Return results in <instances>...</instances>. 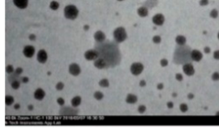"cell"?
<instances>
[{
  "label": "cell",
  "instance_id": "6da1fadb",
  "mask_svg": "<svg viewBox=\"0 0 219 130\" xmlns=\"http://www.w3.org/2000/svg\"><path fill=\"white\" fill-rule=\"evenodd\" d=\"M191 52L190 48H185L184 46H182V48H179L175 52L174 61L177 64H182L186 62L187 58L186 57H191Z\"/></svg>",
  "mask_w": 219,
  "mask_h": 130
},
{
  "label": "cell",
  "instance_id": "7a4b0ae2",
  "mask_svg": "<svg viewBox=\"0 0 219 130\" xmlns=\"http://www.w3.org/2000/svg\"><path fill=\"white\" fill-rule=\"evenodd\" d=\"M78 15V10L75 5H70L65 7L64 15L65 17L70 20H74Z\"/></svg>",
  "mask_w": 219,
  "mask_h": 130
},
{
  "label": "cell",
  "instance_id": "3957f363",
  "mask_svg": "<svg viewBox=\"0 0 219 130\" xmlns=\"http://www.w3.org/2000/svg\"><path fill=\"white\" fill-rule=\"evenodd\" d=\"M113 36L114 40L118 43H121L126 40L127 34L126 30L123 27H118L114 31Z\"/></svg>",
  "mask_w": 219,
  "mask_h": 130
},
{
  "label": "cell",
  "instance_id": "277c9868",
  "mask_svg": "<svg viewBox=\"0 0 219 130\" xmlns=\"http://www.w3.org/2000/svg\"><path fill=\"white\" fill-rule=\"evenodd\" d=\"M143 69H144V66L139 62L133 63L130 66V72L134 76L139 75L143 72Z\"/></svg>",
  "mask_w": 219,
  "mask_h": 130
},
{
  "label": "cell",
  "instance_id": "5b68a950",
  "mask_svg": "<svg viewBox=\"0 0 219 130\" xmlns=\"http://www.w3.org/2000/svg\"><path fill=\"white\" fill-rule=\"evenodd\" d=\"M84 57L87 60H96L99 57V54L97 51L94 49L87 50L84 53Z\"/></svg>",
  "mask_w": 219,
  "mask_h": 130
},
{
  "label": "cell",
  "instance_id": "8992f818",
  "mask_svg": "<svg viewBox=\"0 0 219 130\" xmlns=\"http://www.w3.org/2000/svg\"><path fill=\"white\" fill-rule=\"evenodd\" d=\"M69 73L74 76H78L81 73V69L80 66L76 64V63H73L70 64L69 66Z\"/></svg>",
  "mask_w": 219,
  "mask_h": 130
},
{
  "label": "cell",
  "instance_id": "52a82bcc",
  "mask_svg": "<svg viewBox=\"0 0 219 130\" xmlns=\"http://www.w3.org/2000/svg\"><path fill=\"white\" fill-rule=\"evenodd\" d=\"M182 69L184 73L186 74L187 76H193L195 73V69L193 68V65L190 64V63H186L182 67Z\"/></svg>",
  "mask_w": 219,
  "mask_h": 130
},
{
  "label": "cell",
  "instance_id": "ba28073f",
  "mask_svg": "<svg viewBox=\"0 0 219 130\" xmlns=\"http://www.w3.org/2000/svg\"><path fill=\"white\" fill-rule=\"evenodd\" d=\"M35 49L32 46H26L23 49V54L26 58H31L35 54Z\"/></svg>",
  "mask_w": 219,
  "mask_h": 130
},
{
  "label": "cell",
  "instance_id": "9c48e42d",
  "mask_svg": "<svg viewBox=\"0 0 219 130\" xmlns=\"http://www.w3.org/2000/svg\"><path fill=\"white\" fill-rule=\"evenodd\" d=\"M37 59L39 63L45 64L48 60V54L45 49L39 50L37 54Z\"/></svg>",
  "mask_w": 219,
  "mask_h": 130
},
{
  "label": "cell",
  "instance_id": "30bf717a",
  "mask_svg": "<svg viewBox=\"0 0 219 130\" xmlns=\"http://www.w3.org/2000/svg\"><path fill=\"white\" fill-rule=\"evenodd\" d=\"M152 22L154 24L157 26H162L165 23V17L161 14H157L155 15L152 18Z\"/></svg>",
  "mask_w": 219,
  "mask_h": 130
},
{
  "label": "cell",
  "instance_id": "8fae6325",
  "mask_svg": "<svg viewBox=\"0 0 219 130\" xmlns=\"http://www.w3.org/2000/svg\"><path fill=\"white\" fill-rule=\"evenodd\" d=\"M94 65L96 68L99 69H105L107 65V61L102 58H98L96 60H94Z\"/></svg>",
  "mask_w": 219,
  "mask_h": 130
},
{
  "label": "cell",
  "instance_id": "7c38bea8",
  "mask_svg": "<svg viewBox=\"0 0 219 130\" xmlns=\"http://www.w3.org/2000/svg\"><path fill=\"white\" fill-rule=\"evenodd\" d=\"M191 58L192 60L196 62H199L202 60V54L200 51L194 49L191 52Z\"/></svg>",
  "mask_w": 219,
  "mask_h": 130
},
{
  "label": "cell",
  "instance_id": "4fadbf2b",
  "mask_svg": "<svg viewBox=\"0 0 219 130\" xmlns=\"http://www.w3.org/2000/svg\"><path fill=\"white\" fill-rule=\"evenodd\" d=\"M45 95H46V93L45 92V90L41 88L37 89L34 92L35 99L38 101L42 100L44 98H45Z\"/></svg>",
  "mask_w": 219,
  "mask_h": 130
},
{
  "label": "cell",
  "instance_id": "5bb4252c",
  "mask_svg": "<svg viewBox=\"0 0 219 130\" xmlns=\"http://www.w3.org/2000/svg\"><path fill=\"white\" fill-rule=\"evenodd\" d=\"M14 5L20 9H25L28 6L29 0H13Z\"/></svg>",
  "mask_w": 219,
  "mask_h": 130
},
{
  "label": "cell",
  "instance_id": "9a60e30c",
  "mask_svg": "<svg viewBox=\"0 0 219 130\" xmlns=\"http://www.w3.org/2000/svg\"><path fill=\"white\" fill-rule=\"evenodd\" d=\"M94 40L98 42H103L105 40L106 36L105 33L102 31H97L94 35Z\"/></svg>",
  "mask_w": 219,
  "mask_h": 130
},
{
  "label": "cell",
  "instance_id": "2e32d148",
  "mask_svg": "<svg viewBox=\"0 0 219 130\" xmlns=\"http://www.w3.org/2000/svg\"><path fill=\"white\" fill-rule=\"evenodd\" d=\"M126 103L128 104H135L138 101V97L133 94H129L126 97Z\"/></svg>",
  "mask_w": 219,
  "mask_h": 130
},
{
  "label": "cell",
  "instance_id": "e0dca14e",
  "mask_svg": "<svg viewBox=\"0 0 219 130\" xmlns=\"http://www.w3.org/2000/svg\"><path fill=\"white\" fill-rule=\"evenodd\" d=\"M138 14L140 17H144L148 15L149 10L146 7H141L138 9Z\"/></svg>",
  "mask_w": 219,
  "mask_h": 130
},
{
  "label": "cell",
  "instance_id": "ac0fdd59",
  "mask_svg": "<svg viewBox=\"0 0 219 130\" xmlns=\"http://www.w3.org/2000/svg\"><path fill=\"white\" fill-rule=\"evenodd\" d=\"M81 101H82V98L78 96L74 97L73 99H71V103L73 107H78V106L81 104Z\"/></svg>",
  "mask_w": 219,
  "mask_h": 130
},
{
  "label": "cell",
  "instance_id": "d6986e66",
  "mask_svg": "<svg viewBox=\"0 0 219 130\" xmlns=\"http://www.w3.org/2000/svg\"><path fill=\"white\" fill-rule=\"evenodd\" d=\"M176 42L179 46H185L186 42V38L182 35H178L176 38Z\"/></svg>",
  "mask_w": 219,
  "mask_h": 130
},
{
  "label": "cell",
  "instance_id": "ffe728a7",
  "mask_svg": "<svg viewBox=\"0 0 219 130\" xmlns=\"http://www.w3.org/2000/svg\"><path fill=\"white\" fill-rule=\"evenodd\" d=\"M98 84L100 86H101V87L107 88V87H109V81L108 80H107V79L103 78V79H102V80L99 81Z\"/></svg>",
  "mask_w": 219,
  "mask_h": 130
},
{
  "label": "cell",
  "instance_id": "44dd1931",
  "mask_svg": "<svg viewBox=\"0 0 219 130\" xmlns=\"http://www.w3.org/2000/svg\"><path fill=\"white\" fill-rule=\"evenodd\" d=\"M14 103V99L12 96L7 95L5 96V105L7 106H10Z\"/></svg>",
  "mask_w": 219,
  "mask_h": 130
},
{
  "label": "cell",
  "instance_id": "7402d4cb",
  "mask_svg": "<svg viewBox=\"0 0 219 130\" xmlns=\"http://www.w3.org/2000/svg\"><path fill=\"white\" fill-rule=\"evenodd\" d=\"M94 99H96L98 101H100V100H102L103 98V94L102 92H100V91H97L95 92L94 93V95H93Z\"/></svg>",
  "mask_w": 219,
  "mask_h": 130
},
{
  "label": "cell",
  "instance_id": "603a6c76",
  "mask_svg": "<svg viewBox=\"0 0 219 130\" xmlns=\"http://www.w3.org/2000/svg\"><path fill=\"white\" fill-rule=\"evenodd\" d=\"M20 85H21V84H20V81H18V80H16L12 81V83H11L12 88L14 90L18 89L19 88Z\"/></svg>",
  "mask_w": 219,
  "mask_h": 130
},
{
  "label": "cell",
  "instance_id": "cb8c5ba5",
  "mask_svg": "<svg viewBox=\"0 0 219 130\" xmlns=\"http://www.w3.org/2000/svg\"><path fill=\"white\" fill-rule=\"evenodd\" d=\"M50 7L51 9H52L53 10H56L59 8V3L57 1H51L50 3Z\"/></svg>",
  "mask_w": 219,
  "mask_h": 130
},
{
  "label": "cell",
  "instance_id": "d4e9b609",
  "mask_svg": "<svg viewBox=\"0 0 219 130\" xmlns=\"http://www.w3.org/2000/svg\"><path fill=\"white\" fill-rule=\"evenodd\" d=\"M179 108H180V110L182 113H185V112H186L187 111H188V106L185 103H182V104L180 105Z\"/></svg>",
  "mask_w": 219,
  "mask_h": 130
},
{
  "label": "cell",
  "instance_id": "484cf974",
  "mask_svg": "<svg viewBox=\"0 0 219 130\" xmlns=\"http://www.w3.org/2000/svg\"><path fill=\"white\" fill-rule=\"evenodd\" d=\"M5 70H6V73L7 74H12L13 73L14 71V67L12 65H8L7 67H6V69H5Z\"/></svg>",
  "mask_w": 219,
  "mask_h": 130
},
{
  "label": "cell",
  "instance_id": "4316f807",
  "mask_svg": "<svg viewBox=\"0 0 219 130\" xmlns=\"http://www.w3.org/2000/svg\"><path fill=\"white\" fill-rule=\"evenodd\" d=\"M218 11L216 10V9H213L212 10V12H210V17H212V18H217L218 17Z\"/></svg>",
  "mask_w": 219,
  "mask_h": 130
},
{
  "label": "cell",
  "instance_id": "83f0119b",
  "mask_svg": "<svg viewBox=\"0 0 219 130\" xmlns=\"http://www.w3.org/2000/svg\"><path fill=\"white\" fill-rule=\"evenodd\" d=\"M64 87V84L62 82H61V81L58 82L57 84V85H56V86H55V88H56V89L57 90H63Z\"/></svg>",
  "mask_w": 219,
  "mask_h": 130
},
{
  "label": "cell",
  "instance_id": "f1b7e54d",
  "mask_svg": "<svg viewBox=\"0 0 219 130\" xmlns=\"http://www.w3.org/2000/svg\"><path fill=\"white\" fill-rule=\"evenodd\" d=\"M138 111L139 113H143L146 111V106L145 105L139 106V107L138 108Z\"/></svg>",
  "mask_w": 219,
  "mask_h": 130
},
{
  "label": "cell",
  "instance_id": "f546056e",
  "mask_svg": "<svg viewBox=\"0 0 219 130\" xmlns=\"http://www.w3.org/2000/svg\"><path fill=\"white\" fill-rule=\"evenodd\" d=\"M152 41L154 43H156V44H159V43H160L161 41V38L160 36H159V35H156V36H154L153 37Z\"/></svg>",
  "mask_w": 219,
  "mask_h": 130
},
{
  "label": "cell",
  "instance_id": "4dcf8cb0",
  "mask_svg": "<svg viewBox=\"0 0 219 130\" xmlns=\"http://www.w3.org/2000/svg\"><path fill=\"white\" fill-rule=\"evenodd\" d=\"M212 80H213V81H218V80H219V73H217V72L214 73L212 74Z\"/></svg>",
  "mask_w": 219,
  "mask_h": 130
},
{
  "label": "cell",
  "instance_id": "1f68e13d",
  "mask_svg": "<svg viewBox=\"0 0 219 130\" xmlns=\"http://www.w3.org/2000/svg\"><path fill=\"white\" fill-rule=\"evenodd\" d=\"M57 103L61 106H63L65 104V101L62 97H59L57 99Z\"/></svg>",
  "mask_w": 219,
  "mask_h": 130
},
{
  "label": "cell",
  "instance_id": "d6a6232c",
  "mask_svg": "<svg viewBox=\"0 0 219 130\" xmlns=\"http://www.w3.org/2000/svg\"><path fill=\"white\" fill-rule=\"evenodd\" d=\"M160 64H161L162 67H166V65H168V60H166V59L164 58V59H162V60H161Z\"/></svg>",
  "mask_w": 219,
  "mask_h": 130
},
{
  "label": "cell",
  "instance_id": "836d02e7",
  "mask_svg": "<svg viewBox=\"0 0 219 130\" xmlns=\"http://www.w3.org/2000/svg\"><path fill=\"white\" fill-rule=\"evenodd\" d=\"M176 79L179 81H181L183 80V76L181 73H177L176 75Z\"/></svg>",
  "mask_w": 219,
  "mask_h": 130
},
{
  "label": "cell",
  "instance_id": "e575fe53",
  "mask_svg": "<svg viewBox=\"0 0 219 130\" xmlns=\"http://www.w3.org/2000/svg\"><path fill=\"white\" fill-rule=\"evenodd\" d=\"M23 72V69L21 68H16L15 70V73L17 74V75H19V74H21Z\"/></svg>",
  "mask_w": 219,
  "mask_h": 130
},
{
  "label": "cell",
  "instance_id": "d590c367",
  "mask_svg": "<svg viewBox=\"0 0 219 130\" xmlns=\"http://www.w3.org/2000/svg\"><path fill=\"white\" fill-rule=\"evenodd\" d=\"M21 81L23 83V84H27L28 82L29 81V78L28 77H22L21 78Z\"/></svg>",
  "mask_w": 219,
  "mask_h": 130
},
{
  "label": "cell",
  "instance_id": "8d00e7d4",
  "mask_svg": "<svg viewBox=\"0 0 219 130\" xmlns=\"http://www.w3.org/2000/svg\"><path fill=\"white\" fill-rule=\"evenodd\" d=\"M208 3H209L208 0H201L200 2H199L201 6H206L208 5Z\"/></svg>",
  "mask_w": 219,
  "mask_h": 130
},
{
  "label": "cell",
  "instance_id": "74e56055",
  "mask_svg": "<svg viewBox=\"0 0 219 130\" xmlns=\"http://www.w3.org/2000/svg\"><path fill=\"white\" fill-rule=\"evenodd\" d=\"M213 58L216 60H219V50L215 51L213 53Z\"/></svg>",
  "mask_w": 219,
  "mask_h": 130
},
{
  "label": "cell",
  "instance_id": "f35d334b",
  "mask_svg": "<svg viewBox=\"0 0 219 130\" xmlns=\"http://www.w3.org/2000/svg\"><path fill=\"white\" fill-rule=\"evenodd\" d=\"M146 81L145 80H141L139 82V86H141V87H144L146 86Z\"/></svg>",
  "mask_w": 219,
  "mask_h": 130
},
{
  "label": "cell",
  "instance_id": "ab89813d",
  "mask_svg": "<svg viewBox=\"0 0 219 130\" xmlns=\"http://www.w3.org/2000/svg\"><path fill=\"white\" fill-rule=\"evenodd\" d=\"M29 38H30V40L34 41L35 40V38H36V36H35L34 34H31L29 36Z\"/></svg>",
  "mask_w": 219,
  "mask_h": 130
},
{
  "label": "cell",
  "instance_id": "60d3db41",
  "mask_svg": "<svg viewBox=\"0 0 219 130\" xmlns=\"http://www.w3.org/2000/svg\"><path fill=\"white\" fill-rule=\"evenodd\" d=\"M204 52L206 53H209L210 52H211V49L209 48L208 46H206V47H205V48H204Z\"/></svg>",
  "mask_w": 219,
  "mask_h": 130
},
{
  "label": "cell",
  "instance_id": "b9f144b4",
  "mask_svg": "<svg viewBox=\"0 0 219 130\" xmlns=\"http://www.w3.org/2000/svg\"><path fill=\"white\" fill-rule=\"evenodd\" d=\"M163 87H164V85H163V84H161V83H160V84H159L157 85V89H159V90H162L163 89Z\"/></svg>",
  "mask_w": 219,
  "mask_h": 130
},
{
  "label": "cell",
  "instance_id": "7bdbcfd3",
  "mask_svg": "<svg viewBox=\"0 0 219 130\" xmlns=\"http://www.w3.org/2000/svg\"><path fill=\"white\" fill-rule=\"evenodd\" d=\"M167 106H168V108H172L174 107V103H172V102H168V103H167Z\"/></svg>",
  "mask_w": 219,
  "mask_h": 130
},
{
  "label": "cell",
  "instance_id": "ee69618b",
  "mask_svg": "<svg viewBox=\"0 0 219 130\" xmlns=\"http://www.w3.org/2000/svg\"><path fill=\"white\" fill-rule=\"evenodd\" d=\"M14 108L15 110H19L20 108H21V105H20L19 103H15V105L14 106Z\"/></svg>",
  "mask_w": 219,
  "mask_h": 130
},
{
  "label": "cell",
  "instance_id": "f6af8a7d",
  "mask_svg": "<svg viewBox=\"0 0 219 130\" xmlns=\"http://www.w3.org/2000/svg\"><path fill=\"white\" fill-rule=\"evenodd\" d=\"M193 97H194V95H193V94L190 93V94H188V99H193Z\"/></svg>",
  "mask_w": 219,
  "mask_h": 130
},
{
  "label": "cell",
  "instance_id": "bcb514c9",
  "mask_svg": "<svg viewBox=\"0 0 219 130\" xmlns=\"http://www.w3.org/2000/svg\"><path fill=\"white\" fill-rule=\"evenodd\" d=\"M34 106L32 105H29V106H28V109H29V110H30V111H31V110H34Z\"/></svg>",
  "mask_w": 219,
  "mask_h": 130
},
{
  "label": "cell",
  "instance_id": "7dc6e473",
  "mask_svg": "<svg viewBox=\"0 0 219 130\" xmlns=\"http://www.w3.org/2000/svg\"><path fill=\"white\" fill-rule=\"evenodd\" d=\"M89 28V26L88 25H85L84 26H83V29H84L86 31L88 30Z\"/></svg>",
  "mask_w": 219,
  "mask_h": 130
},
{
  "label": "cell",
  "instance_id": "c3c4849f",
  "mask_svg": "<svg viewBox=\"0 0 219 130\" xmlns=\"http://www.w3.org/2000/svg\"><path fill=\"white\" fill-rule=\"evenodd\" d=\"M173 96H174V97H176V96H177V94H176V93H174V94H173Z\"/></svg>",
  "mask_w": 219,
  "mask_h": 130
},
{
  "label": "cell",
  "instance_id": "681fc988",
  "mask_svg": "<svg viewBox=\"0 0 219 130\" xmlns=\"http://www.w3.org/2000/svg\"><path fill=\"white\" fill-rule=\"evenodd\" d=\"M216 115H219V112H217Z\"/></svg>",
  "mask_w": 219,
  "mask_h": 130
},
{
  "label": "cell",
  "instance_id": "f907efd6",
  "mask_svg": "<svg viewBox=\"0 0 219 130\" xmlns=\"http://www.w3.org/2000/svg\"><path fill=\"white\" fill-rule=\"evenodd\" d=\"M218 38L219 39V32H218Z\"/></svg>",
  "mask_w": 219,
  "mask_h": 130
},
{
  "label": "cell",
  "instance_id": "816d5d0a",
  "mask_svg": "<svg viewBox=\"0 0 219 130\" xmlns=\"http://www.w3.org/2000/svg\"><path fill=\"white\" fill-rule=\"evenodd\" d=\"M118 1H123V0H118Z\"/></svg>",
  "mask_w": 219,
  "mask_h": 130
}]
</instances>
